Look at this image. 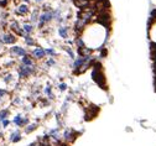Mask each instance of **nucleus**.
<instances>
[{"label":"nucleus","mask_w":156,"mask_h":146,"mask_svg":"<svg viewBox=\"0 0 156 146\" xmlns=\"http://www.w3.org/2000/svg\"><path fill=\"white\" fill-rule=\"evenodd\" d=\"M109 25L107 20L95 17L89 21L74 37L76 48L86 47L90 52H98L105 48L109 38Z\"/></svg>","instance_id":"f257e3e1"},{"label":"nucleus","mask_w":156,"mask_h":146,"mask_svg":"<svg viewBox=\"0 0 156 146\" xmlns=\"http://www.w3.org/2000/svg\"><path fill=\"white\" fill-rule=\"evenodd\" d=\"M107 91L105 88H102L99 87L98 84H92L90 87L87 88L86 91V99L87 101L90 104V105L98 108L99 105H102V104H104L107 101Z\"/></svg>","instance_id":"f03ea898"},{"label":"nucleus","mask_w":156,"mask_h":146,"mask_svg":"<svg viewBox=\"0 0 156 146\" xmlns=\"http://www.w3.org/2000/svg\"><path fill=\"white\" fill-rule=\"evenodd\" d=\"M16 72H17L19 79H26L36 72V66H25L20 63L16 67Z\"/></svg>","instance_id":"7ed1b4c3"},{"label":"nucleus","mask_w":156,"mask_h":146,"mask_svg":"<svg viewBox=\"0 0 156 146\" xmlns=\"http://www.w3.org/2000/svg\"><path fill=\"white\" fill-rule=\"evenodd\" d=\"M0 42L4 46H12L17 42V36L11 31H5L0 34Z\"/></svg>","instance_id":"20e7f679"},{"label":"nucleus","mask_w":156,"mask_h":146,"mask_svg":"<svg viewBox=\"0 0 156 146\" xmlns=\"http://www.w3.org/2000/svg\"><path fill=\"white\" fill-rule=\"evenodd\" d=\"M147 38L151 47H156V19L149 20L147 24Z\"/></svg>","instance_id":"39448f33"},{"label":"nucleus","mask_w":156,"mask_h":146,"mask_svg":"<svg viewBox=\"0 0 156 146\" xmlns=\"http://www.w3.org/2000/svg\"><path fill=\"white\" fill-rule=\"evenodd\" d=\"M8 53L12 58H23L24 56L29 55V52H27V50L25 47H21V46H19V45H12L8 50Z\"/></svg>","instance_id":"423d86ee"},{"label":"nucleus","mask_w":156,"mask_h":146,"mask_svg":"<svg viewBox=\"0 0 156 146\" xmlns=\"http://www.w3.org/2000/svg\"><path fill=\"white\" fill-rule=\"evenodd\" d=\"M11 123L15 125V126H17V129H20V128H25L26 125L30 123V118L26 116V115H23V114H16Z\"/></svg>","instance_id":"0eeeda50"},{"label":"nucleus","mask_w":156,"mask_h":146,"mask_svg":"<svg viewBox=\"0 0 156 146\" xmlns=\"http://www.w3.org/2000/svg\"><path fill=\"white\" fill-rule=\"evenodd\" d=\"M31 12V9H30V4H25V3H20L14 10V14L16 16H27L30 15Z\"/></svg>","instance_id":"6e6552de"},{"label":"nucleus","mask_w":156,"mask_h":146,"mask_svg":"<svg viewBox=\"0 0 156 146\" xmlns=\"http://www.w3.org/2000/svg\"><path fill=\"white\" fill-rule=\"evenodd\" d=\"M30 56L34 59H44L47 55H46L45 48H42V47H34L32 51L30 52Z\"/></svg>","instance_id":"1a4fd4ad"},{"label":"nucleus","mask_w":156,"mask_h":146,"mask_svg":"<svg viewBox=\"0 0 156 146\" xmlns=\"http://www.w3.org/2000/svg\"><path fill=\"white\" fill-rule=\"evenodd\" d=\"M21 140H23V134H21L20 129L14 130V131L9 135V141H10L11 144H17L19 141H21Z\"/></svg>","instance_id":"9d476101"},{"label":"nucleus","mask_w":156,"mask_h":146,"mask_svg":"<svg viewBox=\"0 0 156 146\" xmlns=\"http://www.w3.org/2000/svg\"><path fill=\"white\" fill-rule=\"evenodd\" d=\"M57 32H58V36H60L61 38H63V40H67L68 36H69V29L67 26H65V25H60V26H58Z\"/></svg>","instance_id":"9b49d317"},{"label":"nucleus","mask_w":156,"mask_h":146,"mask_svg":"<svg viewBox=\"0 0 156 146\" xmlns=\"http://www.w3.org/2000/svg\"><path fill=\"white\" fill-rule=\"evenodd\" d=\"M20 63L21 65H25V66H36L35 65V59L30 55H26L23 58H20Z\"/></svg>","instance_id":"f8f14e48"},{"label":"nucleus","mask_w":156,"mask_h":146,"mask_svg":"<svg viewBox=\"0 0 156 146\" xmlns=\"http://www.w3.org/2000/svg\"><path fill=\"white\" fill-rule=\"evenodd\" d=\"M2 80L5 83L6 86H10L11 83L15 80V78H14V76H12V73H11V72H6V73H4V74H3Z\"/></svg>","instance_id":"ddd939ff"},{"label":"nucleus","mask_w":156,"mask_h":146,"mask_svg":"<svg viewBox=\"0 0 156 146\" xmlns=\"http://www.w3.org/2000/svg\"><path fill=\"white\" fill-rule=\"evenodd\" d=\"M44 93L47 98V100H53L55 99V93H53V88L51 86H46L44 89Z\"/></svg>","instance_id":"4468645a"},{"label":"nucleus","mask_w":156,"mask_h":146,"mask_svg":"<svg viewBox=\"0 0 156 146\" xmlns=\"http://www.w3.org/2000/svg\"><path fill=\"white\" fill-rule=\"evenodd\" d=\"M23 30H24V32H25V35H31L32 32H34V24H31L30 21L29 23H24L23 24Z\"/></svg>","instance_id":"2eb2a0df"},{"label":"nucleus","mask_w":156,"mask_h":146,"mask_svg":"<svg viewBox=\"0 0 156 146\" xmlns=\"http://www.w3.org/2000/svg\"><path fill=\"white\" fill-rule=\"evenodd\" d=\"M37 128H38V124H37V123H32V124L29 123L24 128V131H25V134H31V133H34Z\"/></svg>","instance_id":"dca6fc26"},{"label":"nucleus","mask_w":156,"mask_h":146,"mask_svg":"<svg viewBox=\"0 0 156 146\" xmlns=\"http://www.w3.org/2000/svg\"><path fill=\"white\" fill-rule=\"evenodd\" d=\"M24 41H25V45L26 46H29V47H36V41H35V38L31 35H26L24 37Z\"/></svg>","instance_id":"f3484780"},{"label":"nucleus","mask_w":156,"mask_h":146,"mask_svg":"<svg viewBox=\"0 0 156 146\" xmlns=\"http://www.w3.org/2000/svg\"><path fill=\"white\" fill-rule=\"evenodd\" d=\"M10 116V109L9 108H2L0 109V123L5 119H9Z\"/></svg>","instance_id":"a211bd4d"},{"label":"nucleus","mask_w":156,"mask_h":146,"mask_svg":"<svg viewBox=\"0 0 156 146\" xmlns=\"http://www.w3.org/2000/svg\"><path fill=\"white\" fill-rule=\"evenodd\" d=\"M150 19H156V0H150Z\"/></svg>","instance_id":"6ab92c4d"},{"label":"nucleus","mask_w":156,"mask_h":146,"mask_svg":"<svg viewBox=\"0 0 156 146\" xmlns=\"http://www.w3.org/2000/svg\"><path fill=\"white\" fill-rule=\"evenodd\" d=\"M45 51H46V55H47L48 57H55V56L57 55V52H56V50H55L53 47H48V48H45Z\"/></svg>","instance_id":"aec40b11"},{"label":"nucleus","mask_w":156,"mask_h":146,"mask_svg":"<svg viewBox=\"0 0 156 146\" xmlns=\"http://www.w3.org/2000/svg\"><path fill=\"white\" fill-rule=\"evenodd\" d=\"M12 104H14V105H16V107L23 105V99H21L20 97H14V99H12Z\"/></svg>","instance_id":"412c9836"},{"label":"nucleus","mask_w":156,"mask_h":146,"mask_svg":"<svg viewBox=\"0 0 156 146\" xmlns=\"http://www.w3.org/2000/svg\"><path fill=\"white\" fill-rule=\"evenodd\" d=\"M46 65H47V66H50V67L56 66V59H55V57H48V58H47V61H46Z\"/></svg>","instance_id":"4be33fe9"},{"label":"nucleus","mask_w":156,"mask_h":146,"mask_svg":"<svg viewBox=\"0 0 156 146\" xmlns=\"http://www.w3.org/2000/svg\"><path fill=\"white\" fill-rule=\"evenodd\" d=\"M0 124H2V128H3V129H6V128H9V126H10L11 120H10V119H5V120H3Z\"/></svg>","instance_id":"5701e85b"},{"label":"nucleus","mask_w":156,"mask_h":146,"mask_svg":"<svg viewBox=\"0 0 156 146\" xmlns=\"http://www.w3.org/2000/svg\"><path fill=\"white\" fill-rule=\"evenodd\" d=\"M8 4H9V0H0V9L8 8Z\"/></svg>","instance_id":"b1692460"},{"label":"nucleus","mask_w":156,"mask_h":146,"mask_svg":"<svg viewBox=\"0 0 156 146\" xmlns=\"http://www.w3.org/2000/svg\"><path fill=\"white\" fill-rule=\"evenodd\" d=\"M67 84L66 83H60V84H58V89H60L61 92H65V91H67Z\"/></svg>","instance_id":"393cba45"},{"label":"nucleus","mask_w":156,"mask_h":146,"mask_svg":"<svg viewBox=\"0 0 156 146\" xmlns=\"http://www.w3.org/2000/svg\"><path fill=\"white\" fill-rule=\"evenodd\" d=\"M151 55H152V58L156 61V47H151Z\"/></svg>","instance_id":"a878e982"},{"label":"nucleus","mask_w":156,"mask_h":146,"mask_svg":"<svg viewBox=\"0 0 156 146\" xmlns=\"http://www.w3.org/2000/svg\"><path fill=\"white\" fill-rule=\"evenodd\" d=\"M3 52H5V47L2 42H0V55H3Z\"/></svg>","instance_id":"bb28decb"},{"label":"nucleus","mask_w":156,"mask_h":146,"mask_svg":"<svg viewBox=\"0 0 156 146\" xmlns=\"http://www.w3.org/2000/svg\"><path fill=\"white\" fill-rule=\"evenodd\" d=\"M35 2H36L37 4H41V3H44V2H45V0H35Z\"/></svg>","instance_id":"cd10ccee"}]
</instances>
